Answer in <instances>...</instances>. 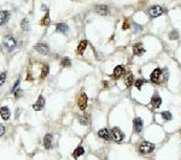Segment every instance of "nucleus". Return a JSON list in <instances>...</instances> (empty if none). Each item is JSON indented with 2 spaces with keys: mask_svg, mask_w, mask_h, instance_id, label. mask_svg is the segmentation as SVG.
<instances>
[{
  "mask_svg": "<svg viewBox=\"0 0 181 160\" xmlns=\"http://www.w3.org/2000/svg\"><path fill=\"white\" fill-rule=\"evenodd\" d=\"M62 66H64V68H70V66H71L70 59H69V58H63V59H62Z\"/></svg>",
  "mask_w": 181,
  "mask_h": 160,
  "instance_id": "nucleus-24",
  "label": "nucleus"
},
{
  "mask_svg": "<svg viewBox=\"0 0 181 160\" xmlns=\"http://www.w3.org/2000/svg\"><path fill=\"white\" fill-rule=\"evenodd\" d=\"M19 85V80H17V82L15 83V85H13V88H12V91H16L17 90V87Z\"/></svg>",
  "mask_w": 181,
  "mask_h": 160,
  "instance_id": "nucleus-32",
  "label": "nucleus"
},
{
  "mask_svg": "<svg viewBox=\"0 0 181 160\" xmlns=\"http://www.w3.org/2000/svg\"><path fill=\"white\" fill-rule=\"evenodd\" d=\"M133 125H134V131H135V133H141L143 126H144V123H143L141 118L135 117L134 120H133Z\"/></svg>",
  "mask_w": 181,
  "mask_h": 160,
  "instance_id": "nucleus-8",
  "label": "nucleus"
},
{
  "mask_svg": "<svg viewBox=\"0 0 181 160\" xmlns=\"http://www.w3.org/2000/svg\"><path fill=\"white\" fill-rule=\"evenodd\" d=\"M133 53H134V56H143V54L145 53V50H144L143 45H141V43L134 45V47H133Z\"/></svg>",
  "mask_w": 181,
  "mask_h": 160,
  "instance_id": "nucleus-15",
  "label": "nucleus"
},
{
  "mask_svg": "<svg viewBox=\"0 0 181 160\" xmlns=\"http://www.w3.org/2000/svg\"><path fill=\"white\" fill-rule=\"evenodd\" d=\"M48 72H50V66L48 65H44L42 66V71H41V78H45L47 75H48Z\"/></svg>",
  "mask_w": 181,
  "mask_h": 160,
  "instance_id": "nucleus-21",
  "label": "nucleus"
},
{
  "mask_svg": "<svg viewBox=\"0 0 181 160\" xmlns=\"http://www.w3.org/2000/svg\"><path fill=\"white\" fill-rule=\"evenodd\" d=\"M162 72H163L162 69H160V68L155 69L152 71V74L150 75V80L152 82H155V83H160L161 82V77H162Z\"/></svg>",
  "mask_w": 181,
  "mask_h": 160,
  "instance_id": "nucleus-5",
  "label": "nucleus"
},
{
  "mask_svg": "<svg viewBox=\"0 0 181 160\" xmlns=\"http://www.w3.org/2000/svg\"><path fill=\"white\" fill-rule=\"evenodd\" d=\"M139 151L143 154H150L155 151V145L151 143V142H147V141H143L139 145Z\"/></svg>",
  "mask_w": 181,
  "mask_h": 160,
  "instance_id": "nucleus-1",
  "label": "nucleus"
},
{
  "mask_svg": "<svg viewBox=\"0 0 181 160\" xmlns=\"http://www.w3.org/2000/svg\"><path fill=\"white\" fill-rule=\"evenodd\" d=\"M161 104H162V99L160 98V95L155 94V95L152 96V99H151V107H152L153 110H157V108H160Z\"/></svg>",
  "mask_w": 181,
  "mask_h": 160,
  "instance_id": "nucleus-9",
  "label": "nucleus"
},
{
  "mask_svg": "<svg viewBox=\"0 0 181 160\" xmlns=\"http://www.w3.org/2000/svg\"><path fill=\"white\" fill-rule=\"evenodd\" d=\"M149 14L151 16V17H158V16H161L162 13H163V8L160 6V5H155V6H151L149 10Z\"/></svg>",
  "mask_w": 181,
  "mask_h": 160,
  "instance_id": "nucleus-3",
  "label": "nucleus"
},
{
  "mask_svg": "<svg viewBox=\"0 0 181 160\" xmlns=\"http://www.w3.org/2000/svg\"><path fill=\"white\" fill-rule=\"evenodd\" d=\"M123 72H124V68H123L122 65H118V66L115 68V70H114V72H112V75H111V78H112V80H117V78L121 77V75H122Z\"/></svg>",
  "mask_w": 181,
  "mask_h": 160,
  "instance_id": "nucleus-10",
  "label": "nucleus"
},
{
  "mask_svg": "<svg viewBox=\"0 0 181 160\" xmlns=\"http://www.w3.org/2000/svg\"><path fill=\"white\" fill-rule=\"evenodd\" d=\"M34 50H36L40 54H47L48 53V46L46 43H38L34 46Z\"/></svg>",
  "mask_w": 181,
  "mask_h": 160,
  "instance_id": "nucleus-11",
  "label": "nucleus"
},
{
  "mask_svg": "<svg viewBox=\"0 0 181 160\" xmlns=\"http://www.w3.org/2000/svg\"><path fill=\"white\" fill-rule=\"evenodd\" d=\"M84 153H85V148L80 146V147H77V148H76V149H75V151L73 152V158L77 159V158H79L80 155H82Z\"/></svg>",
  "mask_w": 181,
  "mask_h": 160,
  "instance_id": "nucleus-20",
  "label": "nucleus"
},
{
  "mask_svg": "<svg viewBox=\"0 0 181 160\" xmlns=\"http://www.w3.org/2000/svg\"><path fill=\"white\" fill-rule=\"evenodd\" d=\"M52 145H53V136L51 134H46L45 137H44V146H45V148L50 149V148H52Z\"/></svg>",
  "mask_w": 181,
  "mask_h": 160,
  "instance_id": "nucleus-12",
  "label": "nucleus"
},
{
  "mask_svg": "<svg viewBox=\"0 0 181 160\" xmlns=\"http://www.w3.org/2000/svg\"><path fill=\"white\" fill-rule=\"evenodd\" d=\"M95 10H97V12H98L99 14H103V16L109 14V7H107L106 5H98V6L95 7Z\"/></svg>",
  "mask_w": 181,
  "mask_h": 160,
  "instance_id": "nucleus-17",
  "label": "nucleus"
},
{
  "mask_svg": "<svg viewBox=\"0 0 181 160\" xmlns=\"http://www.w3.org/2000/svg\"><path fill=\"white\" fill-rule=\"evenodd\" d=\"M110 137H111V140H114L115 142H120V141L123 140L124 134H123L118 128H112V129L110 130Z\"/></svg>",
  "mask_w": 181,
  "mask_h": 160,
  "instance_id": "nucleus-2",
  "label": "nucleus"
},
{
  "mask_svg": "<svg viewBox=\"0 0 181 160\" xmlns=\"http://www.w3.org/2000/svg\"><path fill=\"white\" fill-rule=\"evenodd\" d=\"M145 83V80H137L134 82V84H135V87L138 88V89H141V85Z\"/></svg>",
  "mask_w": 181,
  "mask_h": 160,
  "instance_id": "nucleus-28",
  "label": "nucleus"
},
{
  "mask_svg": "<svg viewBox=\"0 0 181 160\" xmlns=\"http://www.w3.org/2000/svg\"><path fill=\"white\" fill-rule=\"evenodd\" d=\"M122 28H123L124 30H126V29H128V28H129V23H128V22L126 21V22L123 23V25H122Z\"/></svg>",
  "mask_w": 181,
  "mask_h": 160,
  "instance_id": "nucleus-33",
  "label": "nucleus"
},
{
  "mask_svg": "<svg viewBox=\"0 0 181 160\" xmlns=\"http://www.w3.org/2000/svg\"><path fill=\"white\" fill-rule=\"evenodd\" d=\"M161 116H162V118H164L166 120H170V119H172V113H170V112H168V111L162 112V113H161Z\"/></svg>",
  "mask_w": 181,
  "mask_h": 160,
  "instance_id": "nucleus-26",
  "label": "nucleus"
},
{
  "mask_svg": "<svg viewBox=\"0 0 181 160\" xmlns=\"http://www.w3.org/2000/svg\"><path fill=\"white\" fill-rule=\"evenodd\" d=\"M5 80H6V72H1L0 74V85L5 83Z\"/></svg>",
  "mask_w": 181,
  "mask_h": 160,
  "instance_id": "nucleus-29",
  "label": "nucleus"
},
{
  "mask_svg": "<svg viewBox=\"0 0 181 160\" xmlns=\"http://www.w3.org/2000/svg\"><path fill=\"white\" fill-rule=\"evenodd\" d=\"M28 29H29V21L27 18H24L22 21V30L23 31H28Z\"/></svg>",
  "mask_w": 181,
  "mask_h": 160,
  "instance_id": "nucleus-23",
  "label": "nucleus"
},
{
  "mask_svg": "<svg viewBox=\"0 0 181 160\" xmlns=\"http://www.w3.org/2000/svg\"><path fill=\"white\" fill-rule=\"evenodd\" d=\"M50 13L48 12H46V14H45V17L41 19V25H48L50 24Z\"/></svg>",
  "mask_w": 181,
  "mask_h": 160,
  "instance_id": "nucleus-22",
  "label": "nucleus"
},
{
  "mask_svg": "<svg viewBox=\"0 0 181 160\" xmlns=\"http://www.w3.org/2000/svg\"><path fill=\"white\" fill-rule=\"evenodd\" d=\"M0 116L2 117V119L7 120V119L10 118V116H11L10 108H8L7 106H2V107H0Z\"/></svg>",
  "mask_w": 181,
  "mask_h": 160,
  "instance_id": "nucleus-14",
  "label": "nucleus"
},
{
  "mask_svg": "<svg viewBox=\"0 0 181 160\" xmlns=\"http://www.w3.org/2000/svg\"><path fill=\"white\" fill-rule=\"evenodd\" d=\"M44 106H45V98H44L42 95H39V98H38L36 102L34 104L33 108H34L35 111H41V110L44 108Z\"/></svg>",
  "mask_w": 181,
  "mask_h": 160,
  "instance_id": "nucleus-7",
  "label": "nucleus"
},
{
  "mask_svg": "<svg viewBox=\"0 0 181 160\" xmlns=\"http://www.w3.org/2000/svg\"><path fill=\"white\" fill-rule=\"evenodd\" d=\"M10 18V12L8 11H0V25H4Z\"/></svg>",
  "mask_w": 181,
  "mask_h": 160,
  "instance_id": "nucleus-16",
  "label": "nucleus"
},
{
  "mask_svg": "<svg viewBox=\"0 0 181 160\" xmlns=\"http://www.w3.org/2000/svg\"><path fill=\"white\" fill-rule=\"evenodd\" d=\"M169 39H172V40H175V39H178V33L174 30V31H172L170 34H169Z\"/></svg>",
  "mask_w": 181,
  "mask_h": 160,
  "instance_id": "nucleus-30",
  "label": "nucleus"
},
{
  "mask_svg": "<svg viewBox=\"0 0 181 160\" xmlns=\"http://www.w3.org/2000/svg\"><path fill=\"white\" fill-rule=\"evenodd\" d=\"M4 45H5V47L7 48V50H10V51H12L15 47H16V41H15V39L11 36V35H7V36H5L4 37Z\"/></svg>",
  "mask_w": 181,
  "mask_h": 160,
  "instance_id": "nucleus-4",
  "label": "nucleus"
},
{
  "mask_svg": "<svg viewBox=\"0 0 181 160\" xmlns=\"http://www.w3.org/2000/svg\"><path fill=\"white\" fill-rule=\"evenodd\" d=\"M4 134H5V128L2 124H0V136H2Z\"/></svg>",
  "mask_w": 181,
  "mask_h": 160,
  "instance_id": "nucleus-31",
  "label": "nucleus"
},
{
  "mask_svg": "<svg viewBox=\"0 0 181 160\" xmlns=\"http://www.w3.org/2000/svg\"><path fill=\"white\" fill-rule=\"evenodd\" d=\"M87 101H88L87 95H86L85 93H81V95H80V98H79V100H77V105H79V107H80L81 111H85V110H86V107H87Z\"/></svg>",
  "mask_w": 181,
  "mask_h": 160,
  "instance_id": "nucleus-6",
  "label": "nucleus"
},
{
  "mask_svg": "<svg viewBox=\"0 0 181 160\" xmlns=\"http://www.w3.org/2000/svg\"><path fill=\"white\" fill-rule=\"evenodd\" d=\"M133 80H134V77H133V75H128V77H127V80H126V85H127V87H129V85H132V84H133Z\"/></svg>",
  "mask_w": 181,
  "mask_h": 160,
  "instance_id": "nucleus-27",
  "label": "nucleus"
},
{
  "mask_svg": "<svg viewBox=\"0 0 181 160\" xmlns=\"http://www.w3.org/2000/svg\"><path fill=\"white\" fill-rule=\"evenodd\" d=\"M86 47H87V40H81L80 43H79V46H77V54H79V56L84 54Z\"/></svg>",
  "mask_w": 181,
  "mask_h": 160,
  "instance_id": "nucleus-18",
  "label": "nucleus"
},
{
  "mask_svg": "<svg viewBox=\"0 0 181 160\" xmlns=\"http://www.w3.org/2000/svg\"><path fill=\"white\" fill-rule=\"evenodd\" d=\"M79 122L82 125H87L88 124V116H80L79 117Z\"/></svg>",
  "mask_w": 181,
  "mask_h": 160,
  "instance_id": "nucleus-25",
  "label": "nucleus"
},
{
  "mask_svg": "<svg viewBox=\"0 0 181 160\" xmlns=\"http://www.w3.org/2000/svg\"><path fill=\"white\" fill-rule=\"evenodd\" d=\"M56 29H57V31H59V33H67V31L69 30V27H68L65 23H58V24L56 25Z\"/></svg>",
  "mask_w": 181,
  "mask_h": 160,
  "instance_id": "nucleus-19",
  "label": "nucleus"
},
{
  "mask_svg": "<svg viewBox=\"0 0 181 160\" xmlns=\"http://www.w3.org/2000/svg\"><path fill=\"white\" fill-rule=\"evenodd\" d=\"M98 135H99L100 139H103L105 141H110L111 140V137H110V130H107V129H100L98 131Z\"/></svg>",
  "mask_w": 181,
  "mask_h": 160,
  "instance_id": "nucleus-13",
  "label": "nucleus"
}]
</instances>
